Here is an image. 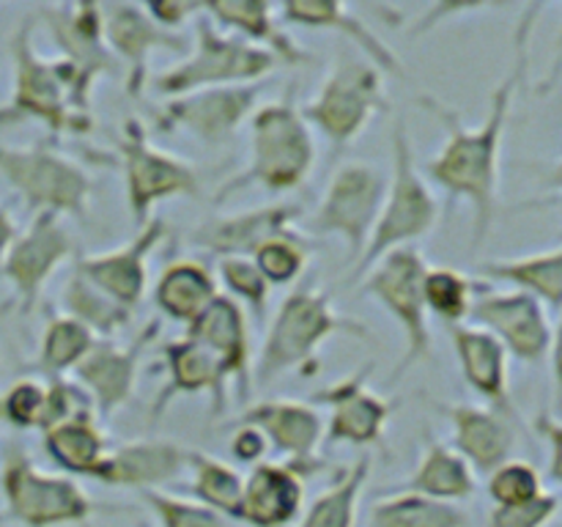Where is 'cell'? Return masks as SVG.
Returning a JSON list of instances; mask_svg holds the SVG:
<instances>
[{"mask_svg":"<svg viewBox=\"0 0 562 527\" xmlns=\"http://www.w3.org/2000/svg\"><path fill=\"white\" fill-rule=\"evenodd\" d=\"M527 64V27L516 31V60L503 82L488 97V110L477 126L461 121L453 108L434 97H420V104L445 126V143L420 168L423 179H431L448 195V206L467 203L472 209V250L483 245L497 217L499 159H503L505 130L510 121L516 91Z\"/></svg>","mask_w":562,"mask_h":527,"instance_id":"1","label":"cell"},{"mask_svg":"<svg viewBox=\"0 0 562 527\" xmlns=\"http://www.w3.org/2000/svg\"><path fill=\"white\" fill-rule=\"evenodd\" d=\"M247 130H250L247 165L220 187L217 203L250 187H261L267 192L300 190L313 173L318 148L313 130L296 108L294 88H285L283 97L274 102L258 104L247 121Z\"/></svg>","mask_w":562,"mask_h":527,"instance_id":"2","label":"cell"},{"mask_svg":"<svg viewBox=\"0 0 562 527\" xmlns=\"http://www.w3.org/2000/svg\"><path fill=\"white\" fill-rule=\"evenodd\" d=\"M335 335L373 340L366 324L335 311L327 291L300 285L280 302L258 351L252 379L267 388L289 371H305L316 362L318 349Z\"/></svg>","mask_w":562,"mask_h":527,"instance_id":"3","label":"cell"},{"mask_svg":"<svg viewBox=\"0 0 562 527\" xmlns=\"http://www.w3.org/2000/svg\"><path fill=\"white\" fill-rule=\"evenodd\" d=\"M390 143H393V173L387 176L382 212L373 225L366 253L355 264L351 278H366V272L379 258L398 250V247L417 245L423 236L431 234L439 217V201L417 168L415 148H412V137L404 119H395Z\"/></svg>","mask_w":562,"mask_h":527,"instance_id":"4","label":"cell"},{"mask_svg":"<svg viewBox=\"0 0 562 527\" xmlns=\"http://www.w3.org/2000/svg\"><path fill=\"white\" fill-rule=\"evenodd\" d=\"M195 36L184 60L154 77V91L165 99L181 93L201 91V88H228L263 82V77L278 69V58L267 49L247 44L245 38L214 25L206 14L198 16Z\"/></svg>","mask_w":562,"mask_h":527,"instance_id":"5","label":"cell"},{"mask_svg":"<svg viewBox=\"0 0 562 527\" xmlns=\"http://www.w3.org/2000/svg\"><path fill=\"white\" fill-rule=\"evenodd\" d=\"M0 492L5 519L22 527H71L97 514V503L75 478L42 470L20 442L5 445Z\"/></svg>","mask_w":562,"mask_h":527,"instance_id":"6","label":"cell"},{"mask_svg":"<svg viewBox=\"0 0 562 527\" xmlns=\"http://www.w3.org/2000/svg\"><path fill=\"white\" fill-rule=\"evenodd\" d=\"M36 16L58 47L53 64L64 80L71 108L91 115V97L99 77L121 75L119 60L104 44L102 3L42 5Z\"/></svg>","mask_w":562,"mask_h":527,"instance_id":"7","label":"cell"},{"mask_svg":"<svg viewBox=\"0 0 562 527\" xmlns=\"http://www.w3.org/2000/svg\"><path fill=\"white\" fill-rule=\"evenodd\" d=\"M387 110L390 99L384 93L382 71L368 60L344 55L300 113L311 130L327 137L333 152H344L366 132L373 115Z\"/></svg>","mask_w":562,"mask_h":527,"instance_id":"8","label":"cell"},{"mask_svg":"<svg viewBox=\"0 0 562 527\" xmlns=\"http://www.w3.org/2000/svg\"><path fill=\"white\" fill-rule=\"evenodd\" d=\"M11 60H14V91L9 104L0 108V124L38 121L53 137L88 135L93 119L77 113L69 102L64 80L49 58H42L33 47V20H25L11 36Z\"/></svg>","mask_w":562,"mask_h":527,"instance_id":"9","label":"cell"},{"mask_svg":"<svg viewBox=\"0 0 562 527\" xmlns=\"http://www.w3.org/2000/svg\"><path fill=\"white\" fill-rule=\"evenodd\" d=\"M0 176L33 214L82 220L91 201V176L47 143L0 146Z\"/></svg>","mask_w":562,"mask_h":527,"instance_id":"10","label":"cell"},{"mask_svg":"<svg viewBox=\"0 0 562 527\" xmlns=\"http://www.w3.org/2000/svg\"><path fill=\"white\" fill-rule=\"evenodd\" d=\"M428 261L423 258L420 247H398L379 258L368 278H362V294L373 296L404 333V355L395 366L393 382H398L417 362H428L434 357L431 327H428V311L423 302V274Z\"/></svg>","mask_w":562,"mask_h":527,"instance_id":"11","label":"cell"},{"mask_svg":"<svg viewBox=\"0 0 562 527\" xmlns=\"http://www.w3.org/2000/svg\"><path fill=\"white\" fill-rule=\"evenodd\" d=\"M115 152L124 173L126 206L135 225H146L154 209L176 198H195L201 192V176L176 154L162 152L148 137L140 119H126L115 141Z\"/></svg>","mask_w":562,"mask_h":527,"instance_id":"12","label":"cell"},{"mask_svg":"<svg viewBox=\"0 0 562 527\" xmlns=\"http://www.w3.org/2000/svg\"><path fill=\"white\" fill-rule=\"evenodd\" d=\"M387 176L371 162H346L335 170L322 203L307 220L316 236H338L346 242L351 261H360L382 212Z\"/></svg>","mask_w":562,"mask_h":527,"instance_id":"13","label":"cell"},{"mask_svg":"<svg viewBox=\"0 0 562 527\" xmlns=\"http://www.w3.org/2000/svg\"><path fill=\"white\" fill-rule=\"evenodd\" d=\"M467 324L486 329L499 340L508 357L527 366H543L549 357H554L558 335L552 316L541 302L521 291H503L477 280Z\"/></svg>","mask_w":562,"mask_h":527,"instance_id":"14","label":"cell"},{"mask_svg":"<svg viewBox=\"0 0 562 527\" xmlns=\"http://www.w3.org/2000/svg\"><path fill=\"white\" fill-rule=\"evenodd\" d=\"M263 88V82H250L181 93L154 113V130L162 135L187 132L206 146H225L250 121Z\"/></svg>","mask_w":562,"mask_h":527,"instance_id":"15","label":"cell"},{"mask_svg":"<svg viewBox=\"0 0 562 527\" xmlns=\"http://www.w3.org/2000/svg\"><path fill=\"white\" fill-rule=\"evenodd\" d=\"M102 33L110 55L124 71V86L132 99L146 88L148 60L154 53H190V36L162 27L148 16L146 5L102 3Z\"/></svg>","mask_w":562,"mask_h":527,"instance_id":"16","label":"cell"},{"mask_svg":"<svg viewBox=\"0 0 562 527\" xmlns=\"http://www.w3.org/2000/svg\"><path fill=\"white\" fill-rule=\"evenodd\" d=\"M75 253V239L66 231L58 214L38 212L27 223L25 231L16 234L5 253L0 272L14 289L22 313H31L42 300L44 285L49 283L60 264H66Z\"/></svg>","mask_w":562,"mask_h":527,"instance_id":"17","label":"cell"},{"mask_svg":"<svg viewBox=\"0 0 562 527\" xmlns=\"http://www.w3.org/2000/svg\"><path fill=\"white\" fill-rule=\"evenodd\" d=\"M371 371L373 366L360 368L351 377L338 379L313 395V406L322 404L329 410L327 423H324V442L327 445H351V448L382 445L384 428L393 417L395 404L368 388Z\"/></svg>","mask_w":562,"mask_h":527,"instance_id":"18","label":"cell"},{"mask_svg":"<svg viewBox=\"0 0 562 527\" xmlns=\"http://www.w3.org/2000/svg\"><path fill=\"white\" fill-rule=\"evenodd\" d=\"M165 239H168V223L162 217H151L126 245L108 253L77 256L75 269L115 305L135 313L148 289V258Z\"/></svg>","mask_w":562,"mask_h":527,"instance_id":"19","label":"cell"},{"mask_svg":"<svg viewBox=\"0 0 562 527\" xmlns=\"http://www.w3.org/2000/svg\"><path fill=\"white\" fill-rule=\"evenodd\" d=\"M159 327L162 322L151 318L146 327L132 335L126 346L113 344V340H97L86 360L75 368L71 379L88 393L97 417H110L135 395L143 355L159 335Z\"/></svg>","mask_w":562,"mask_h":527,"instance_id":"20","label":"cell"},{"mask_svg":"<svg viewBox=\"0 0 562 527\" xmlns=\"http://www.w3.org/2000/svg\"><path fill=\"white\" fill-rule=\"evenodd\" d=\"M324 461H261L245 475V492L236 522L250 527H291L305 508L307 478L324 470Z\"/></svg>","mask_w":562,"mask_h":527,"instance_id":"21","label":"cell"},{"mask_svg":"<svg viewBox=\"0 0 562 527\" xmlns=\"http://www.w3.org/2000/svg\"><path fill=\"white\" fill-rule=\"evenodd\" d=\"M300 217L302 206L294 201H274L245 212L217 214L192 231V245L217 258H252V253L269 239L296 228Z\"/></svg>","mask_w":562,"mask_h":527,"instance_id":"22","label":"cell"},{"mask_svg":"<svg viewBox=\"0 0 562 527\" xmlns=\"http://www.w3.org/2000/svg\"><path fill=\"white\" fill-rule=\"evenodd\" d=\"M184 335L220 362L228 382H234L241 399H247L252 382V340L245 307L220 291L212 305L187 324Z\"/></svg>","mask_w":562,"mask_h":527,"instance_id":"23","label":"cell"},{"mask_svg":"<svg viewBox=\"0 0 562 527\" xmlns=\"http://www.w3.org/2000/svg\"><path fill=\"white\" fill-rule=\"evenodd\" d=\"M448 329V338L453 344L456 360H459L461 377L467 388L486 401L488 410L499 412L503 417L519 426V412L510 399V357L499 346L494 335L475 324H453Z\"/></svg>","mask_w":562,"mask_h":527,"instance_id":"24","label":"cell"},{"mask_svg":"<svg viewBox=\"0 0 562 527\" xmlns=\"http://www.w3.org/2000/svg\"><path fill=\"white\" fill-rule=\"evenodd\" d=\"M236 423L252 426L261 431L269 448L283 456L285 461L305 464L316 459L324 442V417L307 401L294 399H267L247 406Z\"/></svg>","mask_w":562,"mask_h":527,"instance_id":"25","label":"cell"},{"mask_svg":"<svg viewBox=\"0 0 562 527\" xmlns=\"http://www.w3.org/2000/svg\"><path fill=\"white\" fill-rule=\"evenodd\" d=\"M448 417L453 437L450 448L472 467L475 475L486 478L508 459H514L519 426L488 406L475 404H434Z\"/></svg>","mask_w":562,"mask_h":527,"instance_id":"26","label":"cell"},{"mask_svg":"<svg viewBox=\"0 0 562 527\" xmlns=\"http://www.w3.org/2000/svg\"><path fill=\"white\" fill-rule=\"evenodd\" d=\"M162 362L165 384L154 395L151 421H159L168 412V406L176 399H184V395H206L212 401L214 415H220L225 410L231 382L223 368H220V362L203 346H198L195 340L181 335V338H173L165 344Z\"/></svg>","mask_w":562,"mask_h":527,"instance_id":"27","label":"cell"},{"mask_svg":"<svg viewBox=\"0 0 562 527\" xmlns=\"http://www.w3.org/2000/svg\"><path fill=\"white\" fill-rule=\"evenodd\" d=\"M187 461L190 448L184 445L170 439H132L108 450L97 472V483L135 492L162 489L187 470Z\"/></svg>","mask_w":562,"mask_h":527,"instance_id":"28","label":"cell"},{"mask_svg":"<svg viewBox=\"0 0 562 527\" xmlns=\"http://www.w3.org/2000/svg\"><path fill=\"white\" fill-rule=\"evenodd\" d=\"M278 14L283 20V25L338 33V36L349 38L355 47H360L366 53V60L373 69H379L382 75L398 77V80L406 77L404 64L393 53V47H387L376 36V31L357 16L351 11V5L335 3V0H289V3L278 5Z\"/></svg>","mask_w":562,"mask_h":527,"instance_id":"29","label":"cell"},{"mask_svg":"<svg viewBox=\"0 0 562 527\" xmlns=\"http://www.w3.org/2000/svg\"><path fill=\"white\" fill-rule=\"evenodd\" d=\"M203 14L220 25L223 31L245 38L247 44L267 49L278 58L280 66H302L311 55L289 36L278 5L267 0H220V3H203Z\"/></svg>","mask_w":562,"mask_h":527,"instance_id":"30","label":"cell"},{"mask_svg":"<svg viewBox=\"0 0 562 527\" xmlns=\"http://www.w3.org/2000/svg\"><path fill=\"white\" fill-rule=\"evenodd\" d=\"M390 492H412L423 494V497L442 500V503L461 505L464 500L475 497L477 475L448 442L426 431L423 434V453L415 472L395 489H390Z\"/></svg>","mask_w":562,"mask_h":527,"instance_id":"31","label":"cell"},{"mask_svg":"<svg viewBox=\"0 0 562 527\" xmlns=\"http://www.w3.org/2000/svg\"><path fill=\"white\" fill-rule=\"evenodd\" d=\"M481 283H505L514 291L541 302L549 313H560L562 305V250L560 245L549 250L530 253L516 258H492L477 264Z\"/></svg>","mask_w":562,"mask_h":527,"instance_id":"32","label":"cell"},{"mask_svg":"<svg viewBox=\"0 0 562 527\" xmlns=\"http://www.w3.org/2000/svg\"><path fill=\"white\" fill-rule=\"evenodd\" d=\"M217 294V278L206 264L195 261V258H179L159 272L151 300L165 318L187 327L212 305Z\"/></svg>","mask_w":562,"mask_h":527,"instance_id":"33","label":"cell"},{"mask_svg":"<svg viewBox=\"0 0 562 527\" xmlns=\"http://www.w3.org/2000/svg\"><path fill=\"white\" fill-rule=\"evenodd\" d=\"M42 448L47 459L66 472V478L97 481L99 467L113 442L102 431L97 415H82L42 431Z\"/></svg>","mask_w":562,"mask_h":527,"instance_id":"34","label":"cell"},{"mask_svg":"<svg viewBox=\"0 0 562 527\" xmlns=\"http://www.w3.org/2000/svg\"><path fill=\"white\" fill-rule=\"evenodd\" d=\"M371 456H360L351 467L338 472L333 486L305 505L294 527H357L360 497L371 478Z\"/></svg>","mask_w":562,"mask_h":527,"instance_id":"35","label":"cell"},{"mask_svg":"<svg viewBox=\"0 0 562 527\" xmlns=\"http://www.w3.org/2000/svg\"><path fill=\"white\" fill-rule=\"evenodd\" d=\"M97 335L82 327L77 318L66 316V313H49L33 368L44 379L71 377L75 368L88 357V351L97 346Z\"/></svg>","mask_w":562,"mask_h":527,"instance_id":"36","label":"cell"},{"mask_svg":"<svg viewBox=\"0 0 562 527\" xmlns=\"http://www.w3.org/2000/svg\"><path fill=\"white\" fill-rule=\"evenodd\" d=\"M190 492L192 500L206 508L217 511L225 519H236L241 505V492H245V475L228 461L209 456L203 450L190 448Z\"/></svg>","mask_w":562,"mask_h":527,"instance_id":"37","label":"cell"},{"mask_svg":"<svg viewBox=\"0 0 562 527\" xmlns=\"http://www.w3.org/2000/svg\"><path fill=\"white\" fill-rule=\"evenodd\" d=\"M371 527H470V514L459 503L390 492L373 503Z\"/></svg>","mask_w":562,"mask_h":527,"instance_id":"38","label":"cell"},{"mask_svg":"<svg viewBox=\"0 0 562 527\" xmlns=\"http://www.w3.org/2000/svg\"><path fill=\"white\" fill-rule=\"evenodd\" d=\"M64 313L66 316L77 318L82 327L91 329L99 340H110L115 333L126 327L132 322V313L126 307L115 305L110 296H104L97 285L88 283L75 267H71V274L66 278L64 285Z\"/></svg>","mask_w":562,"mask_h":527,"instance_id":"39","label":"cell"},{"mask_svg":"<svg viewBox=\"0 0 562 527\" xmlns=\"http://www.w3.org/2000/svg\"><path fill=\"white\" fill-rule=\"evenodd\" d=\"M477 280L453 267H428L423 274V302L445 327L467 324L475 300Z\"/></svg>","mask_w":562,"mask_h":527,"instance_id":"40","label":"cell"},{"mask_svg":"<svg viewBox=\"0 0 562 527\" xmlns=\"http://www.w3.org/2000/svg\"><path fill=\"white\" fill-rule=\"evenodd\" d=\"M311 256V239L302 236L296 228H291L258 247L252 253V264H256L258 272L263 274L269 285H291L302 278Z\"/></svg>","mask_w":562,"mask_h":527,"instance_id":"41","label":"cell"},{"mask_svg":"<svg viewBox=\"0 0 562 527\" xmlns=\"http://www.w3.org/2000/svg\"><path fill=\"white\" fill-rule=\"evenodd\" d=\"M543 492H547V481H543L541 470L525 459H508L486 475V494L494 508L530 503Z\"/></svg>","mask_w":562,"mask_h":527,"instance_id":"42","label":"cell"},{"mask_svg":"<svg viewBox=\"0 0 562 527\" xmlns=\"http://www.w3.org/2000/svg\"><path fill=\"white\" fill-rule=\"evenodd\" d=\"M214 278H217V285L225 289V296L239 302L241 307H250L256 313V318L267 316L272 285L263 280V274L258 272L252 258H217V272H214Z\"/></svg>","mask_w":562,"mask_h":527,"instance_id":"43","label":"cell"},{"mask_svg":"<svg viewBox=\"0 0 562 527\" xmlns=\"http://www.w3.org/2000/svg\"><path fill=\"white\" fill-rule=\"evenodd\" d=\"M140 497L159 527H228V519L220 516L217 511L206 508L195 500L165 492V489H148V492H140Z\"/></svg>","mask_w":562,"mask_h":527,"instance_id":"44","label":"cell"},{"mask_svg":"<svg viewBox=\"0 0 562 527\" xmlns=\"http://www.w3.org/2000/svg\"><path fill=\"white\" fill-rule=\"evenodd\" d=\"M44 415L42 379H20L0 395V421L16 431H38Z\"/></svg>","mask_w":562,"mask_h":527,"instance_id":"45","label":"cell"},{"mask_svg":"<svg viewBox=\"0 0 562 527\" xmlns=\"http://www.w3.org/2000/svg\"><path fill=\"white\" fill-rule=\"evenodd\" d=\"M82 415H97L93 412L91 399H88L86 390L69 377L58 379H44V415L38 434L47 431V428L58 426V423L71 421V417Z\"/></svg>","mask_w":562,"mask_h":527,"instance_id":"46","label":"cell"},{"mask_svg":"<svg viewBox=\"0 0 562 527\" xmlns=\"http://www.w3.org/2000/svg\"><path fill=\"white\" fill-rule=\"evenodd\" d=\"M560 511V494L543 492L541 497L521 505H508V508L488 511L486 527H549Z\"/></svg>","mask_w":562,"mask_h":527,"instance_id":"47","label":"cell"},{"mask_svg":"<svg viewBox=\"0 0 562 527\" xmlns=\"http://www.w3.org/2000/svg\"><path fill=\"white\" fill-rule=\"evenodd\" d=\"M538 437L549 445V483L558 486L560 472H562V428L558 415L552 410H541L532 417Z\"/></svg>","mask_w":562,"mask_h":527,"instance_id":"48","label":"cell"},{"mask_svg":"<svg viewBox=\"0 0 562 527\" xmlns=\"http://www.w3.org/2000/svg\"><path fill=\"white\" fill-rule=\"evenodd\" d=\"M148 16L154 22H159L168 31L181 33L179 27H184L187 22H195L203 14V3H187V0H165V3H148L146 5Z\"/></svg>","mask_w":562,"mask_h":527,"instance_id":"49","label":"cell"},{"mask_svg":"<svg viewBox=\"0 0 562 527\" xmlns=\"http://www.w3.org/2000/svg\"><path fill=\"white\" fill-rule=\"evenodd\" d=\"M269 445L261 437V431H256L252 426H241L236 423V431L231 437V456L241 464H261L263 456H267Z\"/></svg>","mask_w":562,"mask_h":527,"instance_id":"50","label":"cell"},{"mask_svg":"<svg viewBox=\"0 0 562 527\" xmlns=\"http://www.w3.org/2000/svg\"><path fill=\"white\" fill-rule=\"evenodd\" d=\"M16 234H20V231H16V223H14V220H11L9 209H5L3 203H0V264H3L5 253H9L11 242L16 239Z\"/></svg>","mask_w":562,"mask_h":527,"instance_id":"51","label":"cell"},{"mask_svg":"<svg viewBox=\"0 0 562 527\" xmlns=\"http://www.w3.org/2000/svg\"><path fill=\"white\" fill-rule=\"evenodd\" d=\"M140 527H148V525H140Z\"/></svg>","mask_w":562,"mask_h":527,"instance_id":"52","label":"cell"}]
</instances>
